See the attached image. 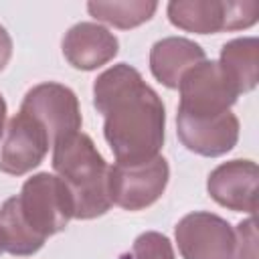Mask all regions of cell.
<instances>
[{
	"label": "cell",
	"instance_id": "52a82bcc",
	"mask_svg": "<svg viewBox=\"0 0 259 259\" xmlns=\"http://www.w3.org/2000/svg\"><path fill=\"white\" fill-rule=\"evenodd\" d=\"M176 241L184 259H233L235 233L227 221L210 212H190L176 225Z\"/></svg>",
	"mask_w": 259,
	"mask_h": 259
},
{
	"label": "cell",
	"instance_id": "4fadbf2b",
	"mask_svg": "<svg viewBox=\"0 0 259 259\" xmlns=\"http://www.w3.org/2000/svg\"><path fill=\"white\" fill-rule=\"evenodd\" d=\"M168 16L170 22L178 28L200 34L217 32L227 28V2H170Z\"/></svg>",
	"mask_w": 259,
	"mask_h": 259
},
{
	"label": "cell",
	"instance_id": "30bf717a",
	"mask_svg": "<svg viewBox=\"0 0 259 259\" xmlns=\"http://www.w3.org/2000/svg\"><path fill=\"white\" fill-rule=\"evenodd\" d=\"M178 136L182 144L196 154L221 156L237 144L239 121L231 111L217 117L178 115Z\"/></svg>",
	"mask_w": 259,
	"mask_h": 259
},
{
	"label": "cell",
	"instance_id": "ba28073f",
	"mask_svg": "<svg viewBox=\"0 0 259 259\" xmlns=\"http://www.w3.org/2000/svg\"><path fill=\"white\" fill-rule=\"evenodd\" d=\"M51 146L47 130L28 113H16L0 138V170L6 174H26L40 164Z\"/></svg>",
	"mask_w": 259,
	"mask_h": 259
},
{
	"label": "cell",
	"instance_id": "7c38bea8",
	"mask_svg": "<svg viewBox=\"0 0 259 259\" xmlns=\"http://www.w3.org/2000/svg\"><path fill=\"white\" fill-rule=\"evenodd\" d=\"M202 61H204V51L196 42L178 36L158 40L150 53L152 73L166 87H178L180 79Z\"/></svg>",
	"mask_w": 259,
	"mask_h": 259
},
{
	"label": "cell",
	"instance_id": "8fae6325",
	"mask_svg": "<svg viewBox=\"0 0 259 259\" xmlns=\"http://www.w3.org/2000/svg\"><path fill=\"white\" fill-rule=\"evenodd\" d=\"M115 53L117 38L95 22H79L63 38V55L75 69H97L113 59Z\"/></svg>",
	"mask_w": 259,
	"mask_h": 259
},
{
	"label": "cell",
	"instance_id": "ac0fdd59",
	"mask_svg": "<svg viewBox=\"0 0 259 259\" xmlns=\"http://www.w3.org/2000/svg\"><path fill=\"white\" fill-rule=\"evenodd\" d=\"M10 55H12V38L6 32V28L0 24V71L6 67Z\"/></svg>",
	"mask_w": 259,
	"mask_h": 259
},
{
	"label": "cell",
	"instance_id": "5b68a950",
	"mask_svg": "<svg viewBox=\"0 0 259 259\" xmlns=\"http://www.w3.org/2000/svg\"><path fill=\"white\" fill-rule=\"evenodd\" d=\"M168 182V164L162 156H156L142 164H113L109 168L107 186L109 198L121 208L138 210L164 192Z\"/></svg>",
	"mask_w": 259,
	"mask_h": 259
},
{
	"label": "cell",
	"instance_id": "9a60e30c",
	"mask_svg": "<svg viewBox=\"0 0 259 259\" xmlns=\"http://www.w3.org/2000/svg\"><path fill=\"white\" fill-rule=\"evenodd\" d=\"M156 2H89L87 10L97 20L109 22L117 28H132L152 18Z\"/></svg>",
	"mask_w": 259,
	"mask_h": 259
},
{
	"label": "cell",
	"instance_id": "7a4b0ae2",
	"mask_svg": "<svg viewBox=\"0 0 259 259\" xmlns=\"http://www.w3.org/2000/svg\"><path fill=\"white\" fill-rule=\"evenodd\" d=\"M73 217V198L65 182L53 174H36L22 184L18 196L0 208L4 251L12 255L36 253L47 237L63 231Z\"/></svg>",
	"mask_w": 259,
	"mask_h": 259
},
{
	"label": "cell",
	"instance_id": "d6986e66",
	"mask_svg": "<svg viewBox=\"0 0 259 259\" xmlns=\"http://www.w3.org/2000/svg\"><path fill=\"white\" fill-rule=\"evenodd\" d=\"M4 117H6V103L0 95V138H2V132H4Z\"/></svg>",
	"mask_w": 259,
	"mask_h": 259
},
{
	"label": "cell",
	"instance_id": "8992f818",
	"mask_svg": "<svg viewBox=\"0 0 259 259\" xmlns=\"http://www.w3.org/2000/svg\"><path fill=\"white\" fill-rule=\"evenodd\" d=\"M20 111L32 115L49 134L51 146L81 127V113L75 93L59 83H40L32 87L22 101Z\"/></svg>",
	"mask_w": 259,
	"mask_h": 259
},
{
	"label": "cell",
	"instance_id": "6da1fadb",
	"mask_svg": "<svg viewBox=\"0 0 259 259\" xmlns=\"http://www.w3.org/2000/svg\"><path fill=\"white\" fill-rule=\"evenodd\" d=\"M95 107L105 115V140L117 164H142L158 156L164 142V105L142 75L119 63L93 87Z\"/></svg>",
	"mask_w": 259,
	"mask_h": 259
},
{
	"label": "cell",
	"instance_id": "ffe728a7",
	"mask_svg": "<svg viewBox=\"0 0 259 259\" xmlns=\"http://www.w3.org/2000/svg\"><path fill=\"white\" fill-rule=\"evenodd\" d=\"M4 251V237H2V229H0V253Z\"/></svg>",
	"mask_w": 259,
	"mask_h": 259
},
{
	"label": "cell",
	"instance_id": "3957f363",
	"mask_svg": "<svg viewBox=\"0 0 259 259\" xmlns=\"http://www.w3.org/2000/svg\"><path fill=\"white\" fill-rule=\"evenodd\" d=\"M53 168L73 198V217L93 219L111 206L109 166L85 134H71L53 144Z\"/></svg>",
	"mask_w": 259,
	"mask_h": 259
},
{
	"label": "cell",
	"instance_id": "5bb4252c",
	"mask_svg": "<svg viewBox=\"0 0 259 259\" xmlns=\"http://www.w3.org/2000/svg\"><path fill=\"white\" fill-rule=\"evenodd\" d=\"M257 63H259V45L257 38H235L227 42L221 51L219 65L233 81L239 93L251 91L257 83Z\"/></svg>",
	"mask_w": 259,
	"mask_h": 259
},
{
	"label": "cell",
	"instance_id": "e0dca14e",
	"mask_svg": "<svg viewBox=\"0 0 259 259\" xmlns=\"http://www.w3.org/2000/svg\"><path fill=\"white\" fill-rule=\"evenodd\" d=\"M235 259H257V229L253 214L237 225Z\"/></svg>",
	"mask_w": 259,
	"mask_h": 259
},
{
	"label": "cell",
	"instance_id": "9c48e42d",
	"mask_svg": "<svg viewBox=\"0 0 259 259\" xmlns=\"http://www.w3.org/2000/svg\"><path fill=\"white\" fill-rule=\"evenodd\" d=\"M208 194L231 210H257V164L251 160H231L214 168L206 182Z\"/></svg>",
	"mask_w": 259,
	"mask_h": 259
},
{
	"label": "cell",
	"instance_id": "277c9868",
	"mask_svg": "<svg viewBox=\"0 0 259 259\" xmlns=\"http://www.w3.org/2000/svg\"><path fill=\"white\" fill-rule=\"evenodd\" d=\"M178 115L217 117L229 111L239 91L219 61H202L180 79Z\"/></svg>",
	"mask_w": 259,
	"mask_h": 259
},
{
	"label": "cell",
	"instance_id": "2e32d148",
	"mask_svg": "<svg viewBox=\"0 0 259 259\" xmlns=\"http://www.w3.org/2000/svg\"><path fill=\"white\" fill-rule=\"evenodd\" d=\"M121 259H174L170 241L160 233H144Z\"/></svg>",
	"mask_w": 259,
	"mask_h": 259
}]
</instances>
